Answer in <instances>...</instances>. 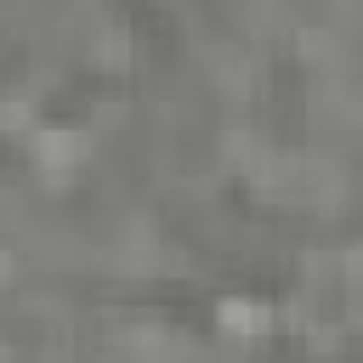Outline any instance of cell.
<instances>
[{"label": "cell", "instance_id": "cell-1", "mask_svg": "<svg viewBox=\"0 0 363 363\" xmlns=\"http://www.w3.org/2000/svg\"><path fill=\"white\" fill-rule=\"evenodd\" d=\"M28 147H34V159L45 170H68V164H79L91 153V136L85 130H28Z\"/></svg>", "mask_w": 363, "mask_h": 363}, {"label": "cell", "instance_id": "cell-2", "mask_svg": "<svg viewBox=\"0 0 363 363\" xmlns=\"http://www.w3.org/2000/svg\"><path fill=\"white\" fill-rule=\"evenodd\" d=\"M216 318H221V329H227V335H267V329H272V306L244 301V295L216 301Z\"/></svg>", "mask_w": 363, "mask_h": 363}, {"label": "cell", "instance_id": "cell-3", "mask_svg": "<svg viewBox=\"0 0 363 363\" xmlns=\"http://www.w3.org/2000/svg\"><path fill=\"white\" fill-rule=\"evenodd\" d=\"M28 125H34V108H28L23 96L0 102V130H28Z\"/></svg>", "mask_w": 363, "mask_h": 363}, {"label": "cell", "instance_id": "cell-4", "mask_svg": "<svg viewBox=\"0 0 363 363\" xmlns=\"http://www.w3.org/2000/svg\"><path fill=\"white\" fill-rule=\"evenodd\" d=\"M34 363H57V357H34Z\"/></svg>", "mask_w": 363, "mask_h": 363}]
</instances>
